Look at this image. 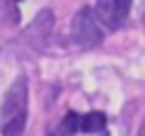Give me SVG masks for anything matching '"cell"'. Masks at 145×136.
Here are the masks:
<instances>
[{
    "instance_id": "1",
    "label": "cell",
    "mask_w": 145,
    "mask_h": 136,
    "mask_svg": "<svg viewBox=\"0 0 145 136\" xmlns=\"http://www.w3.org/2000/svg\"><path fill=\"white\" fill-rule=\"evenodd\" d=\"M27 126V78L20 75L10 85L3 110H0V134L3 136H20Z\"/></svg>"
},
{
    "instance_id": "2",
    "label": "cell",
    "mask_w": 145,
    "mask_h": 136,
    "mask_svg": "<svg viewBox=\"0 0 145 136\" xmlns=\"http://www.w3.org/2000/svg\"><path fill=\"white\" fill-rule=\"evenodd\" d=\"M70 34H72V39H75V44H80V46H85V49H92V46H97V44H102L104 32H102V24L97 22V17H94L92 7L78 10V15L72 17Z\"/></svg>"
},
{
    "instance_id": "3",
    "label": "cell",
    "mask_w": 145,
    "mask_h": 136,
    "mask_svg": "<svg viewBox=\"0 0 145 136\" xmlns=\"http://www.w3.org/2000/svg\"><path fill=\"white\" fill-rule=\"evenodd\" d=\"M106 126V117L102 112H87V114H75V112H68L65 119L61 121V134H75V131H82V134H99Z\"/></svg>"
},
{
    "instance_id": "4",
    "label": "cell",
    "mask_w": 145,
    "mask_h": 136,
    "mask_svg": "<svg viewBox=\"0 0 145 136\" xmlns=\"http://www.w3.org/2000/svg\"><path fill=\"white\" fill-rule=\"evenodd\" d=\"M94 17L99 24H104L106 29H119L128 17V3L126 0H97L94 5Z\"/></svg>"
},
{
    "instance_id": "5",
    "label": "cell",
    "mask_w": 145,
    "mask_h": 136,
    "mask_svg": "<svg viewBox=\"0 0 145 136\" xmlns=\"http://www.w3.org/2000/svg\"><path fill=\"white\" fill-rule=\"evenodd\" d=\"M126 3H131V0H126Z\"/></svg>"
}]
</instances>
